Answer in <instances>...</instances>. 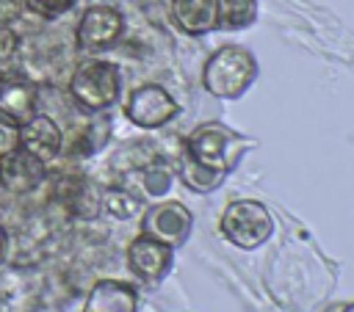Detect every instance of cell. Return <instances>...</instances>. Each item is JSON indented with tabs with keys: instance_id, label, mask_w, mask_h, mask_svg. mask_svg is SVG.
<instances>
[{
	"instance_id": "5b68a950",
	"label": "cell",
	"mask_w": 354,
	"mask_h": 312,
	"mask_svg": "<svg viewBox=\"0 0 354 312\" xmlns=\"http://www.w3.org/2000/svg\"><path fill=\"white\" fill-rule=\"evenodd\" d=\"M177 110L180 105L174 102V97L158 83H144L133 88L124 102V116L141 130H158L169 124L177 116Z\"/></svg>"
},
{
	"instance_id": "7a4b0ae2",
	"label": "cell",
	"mask_w": 354,
	"mask_h": 312,
	"mask_svg": "<svg viewBox=\"0 0 354 312\" xmlns=\"http://www.w3.org/2000/svg\"><path fill=\"white\" fill-rule=\"evenodd\" d=\"M249 146H254L252 138H243L241 133L230 130L221 121H205L185 138V152L196 163L213 171H221V174H230L241 163Z\"/></svg>"
},
{
	"instance_id": "277c9868",
	"label": "cell",
	"mask_w": 354,
	"mask_h": 312,
	"mask_svg": "<svg viewBox=\"0 0 354 312\" xmlns=\"http://www.w3.org/2000/svg\"><path fill=\"white\" fill-rule=\"evenodd\" d=\"M274 218L257 199H235L221 213V235L238 248H257L271 237Z\"/></svg>"
},
{
	"instance_id": "30bf717a",
	"label": "cell",
	"mask_w": 354,
	"mask_h": 312,
	"mask_svg": "<svg viewBox=\"0 0 354 312\" xmlns=\"http://www.w3.org/2000/svg\"><path fill=\"white\" fill-rule=\"evenodd\" d=\"M36 86L25 77H0V119L22 127L36 110Z\"/></svg>"
},
{
	"instance_id": "4fadbf2b",
	"label": "cell",
	"mask_w": 354,
	"mask_h": 312,
	"mask_svg": "<svg viewBox=\"0 0 354 312\" xmlns=\"http://www.w3.org/2000/svg\"><path fill=\"white\" fill-rule=\"evenodd\" d=\"M171 22L185 36H205L218 28V0H171Z\"/></svg>"
},
{
	"instance_id": "44dd1931",
	"label": "cell",
	"mask_w": 354,
	"mask_h": 312,
	"mask_svg": "<svg viewBox=\"0 0 354 312\" xmlns=\"http://www.w3.org/2000/svg\"><path fill=\"white\" fill-rule=\"evenodd\" d=\"M343 312H354V304H346V306H343Z\"/></svg>"
},
{
	"instance_id": "d6986e66",
	"label": "cell",
	"mask_w": 354,
	"mask_h": 312,
	"mask_svg": "<svg viewBox=\"0 0 354 312\" xmlns=\"http://www.w3.org/2000/svg\"><path fill=\"white\" fill-rule=\"evenodd\" d=\"M19 146V127L0 119V157Z\"/></svg>"
},
{
	"instance_id": "5bb4252c",
	"label": "cell",
	"mask_w": 354,
	"mask_h": 312,
	"mask_svg": "<svg viewBox=\"0 0 354 312\" xmlns=\"http://www.w3.org/2000/svg\"><path fill=\"white\" fill-rule=\"evenodd\" d=\"M177 177H180V182H183L185 188H191V191H196V193H213V191L221 188V182L227 179V174L213 171V168L196 163L185 149H183L180 163H177Z\"/></svg>"
},
{
	"instance_id": "9c48e42d",
	"label": "cell",
	"mask_w": 354,
	"mask_h": 312,
	"mask_svg": "<svg viewBox=\"0 0 354 312\" xmlns=\"http://www.w3.org/2000/svg\"><path fill=\"white\" fill-rule=\"evenodd\" d=\"M47 163L33 157L28 149L17 146L14 152L0 157V188L8 193H30L44 182Z\"/></svg>"
},
{
	"instance_id": "ffe728a7",
	"label": "cell",
	"mask_w": 354,
	"mask_h": 312,
	"mask_svg": "<svg viewBox=\"0 0 354 312\" xmlns=\"http://www.w3.org/2000/svg\"><path fill=\"white\" fill-rule=\"evenodd\" d=\"M6 254H8V235H6V229L0 226V265L6 262Z\"/></svg>"
},
{
	"instance_id": "7c38bea8",
	"label": "cell",
	"mask_w": 354,
	"mask_h": 312,
	"mask_svg": "<svg viewBox=\"0 0 354 312\" xmlns=\"http://www.w3.org/2000/svg\"><path fill=\"white\" fill-rule=\"evenodd\" d=\"M83 312H138V293L119 279H100L83 304Z\"/></svg>"
},
{
	"instance_id": "ba28073f",
	"label": "cell",
	"mask_w": 354,
	"mask_h": 312,
	"mask_svg": "<svg viewBox=\"0 0 354 312\" xmlns=\"http://www.w3.org/2000/svg\"><path fill=\"white\" fill-rule=\"evenodd\" d=\"M174 262V248L169 243H160L149 235H138L130 240L127 246V268L133 271L136 279L147 282V284H158L166 279V273L171 271Z\"/></svg>"
},
{
	"instance_id": "6da1fadb",
	"label": "cell",
	"mask_w": 354,
	"mask_h": 312,
	"mask_svg": "<svg viewBox=\"0 0 354 312\" xmlns=\"http://www.w3.org/2000/svg\"><path fill=\"white\" fill-rule=\"evenodd\" d=\"M257 80V58L252 50L241 44H224L218 47L202 69V86L207 94L218 99H238L243 97L252 83Z\"/></svg>"
},
{
	"instance_id": "8fae6325",
	"label": "cell",
	"mask_w": 354,
	"mask_h": 312,
	"mask_svg": "<svg viewBox=\"0 0 354 312\" xmlns=\"http://www.w3.org/2000/svg\"><path fill=\"white\" fill-rule=\"evenodd\" d=\"M61 127L47 116V113H36L33 119H28L19 127V146L28 149L33 157H39L41 163H50L58 157L61 152Z\"/></svg>"
},
{
	"instance_id": "8992f818",
	"label": "cell",
	"mask_w": 354,
	"mask_h": 312,
	"mask_svg": "<svg viewBox=\"0 0 354 312\" xmlns=\"http://www.w3.org/2000/svg\"><path fill=\"white\" fill-rule=\"evenodd\" d=\"M191 229H194V215L180 202H158L147 207L141 215V232L160 243H169L171 248L183 246Z\"/></svg>"
},
{
	"instance_id": "52a82bcc",
	"label": "cell",
	"mask_w": 354,
	"mask_h": 312,
	"mask_svg": "<svg viewBox=\"0 0 354 312\" xmlns=\"http://www.w3.org/2000/svg\"><path fill=\"white\" fill-rule=\"evenodd\" d=\"M124 33V17L113 6H88L77 22L75 41L86 52L113 47Z\"/></svg>"
},
{
	"instance_id": "3957f363",
	"label": "cell",
	"mask_w": 354,
	"mask_h": 312,
	"mask_svg": "<svg viewBox=\"0 0 354 312\" xmlns=\"http://www.w3.org/2000/svg\"><path fill=\"white\" fill-rule=\"evenodd\" d=\"M122 91V72L113 61L88 58L77 64V69L69 77V94L86 113H102L108 110Z\"/></svg>"
},
{
	"instance_id": "e0dca14e",
	"label": "cell",
	"mask_w": 354,
	"mask_h": 312,
	"mask_svg": "<svg viewBox=\"0 0 354 312\" xmlns=\"http://www.w3.org/2000/svg\"><path fill=\"white\" fill-rule=\"evenodd\" d=\"M174 182V171L166 163H152L144 168V191L149 196H163Z\"/></svg>"
},
{
	"instance_id": "9a60e30c",
	"label": "cell",
	"mask_w": 354,
	"mask_h": 312,
	"mask_svg": "<svg viewBox=\"0 0 354 312\" xmlns=\"http://www.w3.org/2000/svg\"><path fill=\"white\" fill-rule=\"evenodd\" d=\"M257 19V0H218V28L243 30Z\"/></svg>"
},
{
	"instance_id": "ac0fdd59",
	"label": "cell",
	"mask_w": 354,
	"mask_h": 312,
	"mask_svg": "<svg viewBox=\"0 0 354 312\" xmlns=\"http://www.w3.org/2000/svg\"><path fill=\"white\" fill-rule=\"evenodd\" d=\"M77 0H25V6L36 14V17H44V19H55L61 14H66Z\"/></svg>"
},
{
	"instance_id": "2e32d148",
	"label": "cell",
	"mask_w": 354,
	"mask_h": 312,
	"mask_svg": "<svg viewBox=\"0 0 354 312\" xmlns=\"http://www.w3.org/2000/svg\"><path fill=\"white\" fill-rule=\"evenodd\" d=\"M100 204H102V210L108 215H113L119 221H127V218H133V215H138L144 210L141 199L136 193L124 191V188H105L102 196H100Z\"/></svg>"
}]
</instances>
